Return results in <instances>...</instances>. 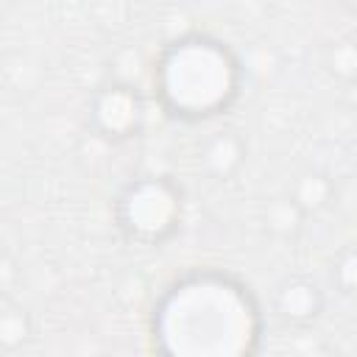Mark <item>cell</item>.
<instances>
[{"instance_id":"9","label":"cell","mask_w":357,"mask_h":357,"mask_svg":"<svg viewBox=\"0 0 357 357\" xmlns=\"http://www.w3.org/2000/svg\"><path fill=\"white\" fill-rule=\"evenodd\" d=\"M31 335V318L20 304L3 301L0 310V349L3 351H14L20 349Z\"/></svg>"},{"instance_id":"7","label":"cell","mask_w":357,"mask_h":357,"mask_svg":"<svg viewBox=\"0 0 357 357\" xmlns=\"http://www.w3.org/2000/svg\"><path fill=\"white\" fill-rule=\"evenodd\" d=\"M287 195L304 209V215L310 218V215H318L321 209H326L329 204H332V198H335V184H332V178L324 173V170H304V173H298L296 178H293V184H290V190H287Z\"/></svg>"},{"instance_id":"5","label":"cell","mask_w":357,"mask_h":357,"mask_svg":"<svg viewBox=\"0 0 357 357\" xmlns=\"http://www.w3.org/2000/svg\"><path fill=\"white\" fill-rule=\"evenodd\" d=\"M324 310L321 287L307 276H284L273 290V312L290 326L312 324Z\"/></svg>"},{"instance_id":"11","label":"cell","mask_w":357,"mask_h":357,"mask_svg":"<svg viewBox=\"0 0 357 357\" xmlns=\"http://www.w3.org/2000/svg\"><path fill=\"white\" fill-rule=\"evenodd\" d=\"M332 282L340 293L357 296V245H346L332 262Z\"/></svg>"},{"instance_id":"4","label":"cell","mask_w":357,"mask_h":357,"mask_svg":"<svg viewBox=\"0 0 357 357\" xmlns=\"http://www.w3.org/2000/svg\"><path fill=\"white\" fill-rule=\"evenodd\" d=\"M142 120H145V103L139 86L112 78L89 100V123L109 142H123L137 137Z\"/></svg>"},{"instance_id":"6","label":"cell","mask_w":357,"mask_h":357,"mask_svg":"<svg viewBox=\"0 0 357 357\" xmlns=\"http://www.w3.org/2000/svg\"><path fill=\"white\" fill-rule=\"evenodd\" d=\"M201 170L215 178V181H229L231 176L240 173L245 162V139L234 128L215 131L204 145H201Z\"/></svg>"},{"instance_id":"10","label":"cell","mask_w":357,"mask_h":357,"mask_svg":"<svg viewBox=\"0 0 357 357\" xmlns=\"http://www.w3.org/2000/svg\"><path fill=\"white\" fill-rule=\"evenodd\" d=\"M326 70L340 81H357V39H337L326 47Z\"/></svg>"},{"instance_id":"12","label":"cell","mask_w":357,"mask_h":357,"mask_svg":"<svg viewBox=\"0 0 357 357\" xmlns=\"http://www.w3.org/2000/svg\"><path fill=\"white\" fill-rule=\"evenodd\" d=\"M343 6H346V8H349L354 17H357V0H343Z\"/></svg>"},{"instance_id":"1","label":"cell","mask_w":357,"mask_h":357,"mask_svg":"<svg viewBox=\"0 0 357 357\" xmlns=\"http://www.w3.org/2000/svg\"><path fill=\"white\" fill-rule=\"evenodd\" d=\"M151 335L167 357H243L262 340V312L245 282L204 268L176 279L153 307Z\"/></svg>"},{"instance_id":"3","label":"cell","mask_w":357,"mask_h":357,"mask_svg":"<svg viewBox=\"0 0 357 357\" xmlns=\"http://www.w3.org/2000/svg\"><path fill=\"white\" fill-rule=\"evenodd\" d=\"M184 215V195L167 176H139L128 181L114 201V220L131 243L162 245Z\"/></svg>"},{"instance_id":"2","label":"cell","mask_w":357,"mask_h":357,"mask_svg":"<svg viewBox=\"0 0 357 357\" xmlns=\"http://www.w3.org/2000/svg\"><path fill=\"white\" fill-rule=\"evenodd\" d=\"M153 86L167 114L187 123L209 120L237 100L243 67L226 42L209 33H187L162 50Z\"/></svg>"},{"instance_id":"8","label":"cell","mask_w":357,"mask_h":357,"mask_svg":"<svg viewBox=\"0 0 357 357\" xmlns=\"http://www.w3.org/2000/svg\"><path fill=\"white\" fill-rule=\"evenodd\" d=\"M304 218H307L304 209L290 195L273 198L262 209V223H265V229L273 237H293V234H298V229L304 226Z\"/></svg>"}]
</instances>
